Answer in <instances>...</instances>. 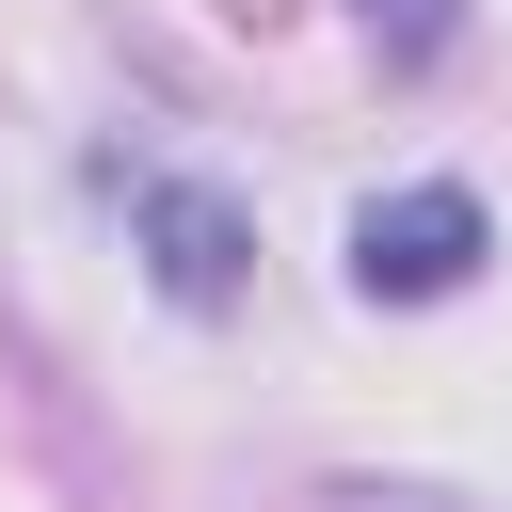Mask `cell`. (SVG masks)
<instances>
[{
  "instance_id": "obj_2",
  "label": "cell",
  "mask_w": 512,
  "mask_h": 512,
  "mask_svg": "<svg viewBox=\"0 0 512 512\" xmlns=\"http://www.w3.org/2000/svg\"><path fill=\"white\" fill-rule=\"evenodd\" d=\"M480 256H496V224H480L464 176H400V192L352 208V288H368V304H464Z\"/></svg>"
},
{
  "instance_id": "obj_3",
  "label": "cell",
  "mask_w": 512,
  "mask_h": 512,
  "mask_svg": "<svg viewBox=\"0 0 512 512\" xmlns=\"http://www.w3.org/2000/svg\"><path fill=\"white\" fill-rule=\"evenodd\" d=\"M368 16V48H400V64H432L448 32H464V0H352Z\"/></svg>"
},
{
  "instance_id": "obj_1",
  "label": "cell",
  "mask_w": 512,
  "mask_h": 512,
  "mask_svg": "<svg viewBox=\"0 0 512 512\" xmlns=\"http://www.w3.org/2000/svg\"><path fill=\"white\" fill-rule=\"evenodd\" d=\"M96 192L128 208V256H144V288L176 320H240L256 304V208L224 176H192V160H96Z\"/></svg>"
},
{
  "instance_id": "obj_4",
  "label": "cell",
  "mask_w": 512,
  "mask_h": 512,
  "mask_svg": "<svg viewBox=\"0 0 512 512\" xmlns=\"http://www.w3.org/2000/svg\"><path fill=\"white\" fill-rule=\"evenodd\" d=\"M304 512H464V496H448V480H368V464H352V480H320Z\"/></svg>"
}]
</instances>
